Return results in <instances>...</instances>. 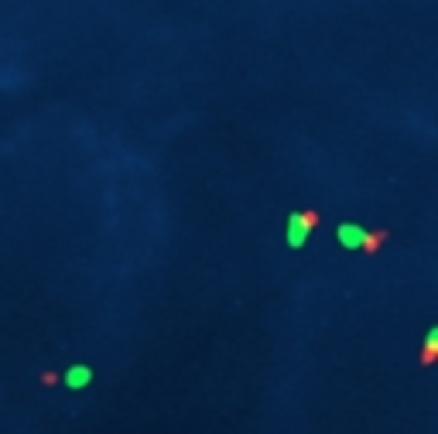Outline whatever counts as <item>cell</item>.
<instances>
[{"mask_svg":"<svg viewBox=\"0 0 438 434\" xmlns=\"http://www.w3.org/2000/svg\"><path fill=\"white\" fill-rule=\"evenodd\" d=\"M89 383H93V369L89 366H82V362L69 366V373H65V387L69 390H86Z\"/></svg>","mask_w":438,"mask_h":434,"instance_id":"cell-1","label":"cell"},{"mask_svg":"<svg viewBox=\"0 0 438 434\" xmlns=\"http://www.w3.org/2000/svg\"><path fill=\"white\" fill-rule=\"evenodd\" d=\"M339 243H343L346 250H359V243H363V230L353 226V223H343V226H339Z\"/></svg>","mask_w":438,"mask_h":434,"instance_id":"cell-2","label":"cell"},{"mask_svg":"<svg viewBox=\"0 0 438 434\" xmlns=\"http://www.w3.org/2000/svg\"><path fill=\"white\" fill-rule=\"evenodd\" d=\"M305 236H308V230H302L295 219H288V246H305Z\"/></svg>","mask_w":438,"mask_h":434,"instance_id":"cell-3","label":"cell"}]
</instances>
